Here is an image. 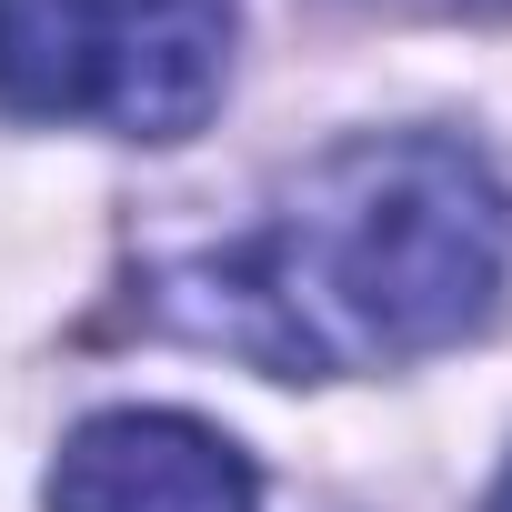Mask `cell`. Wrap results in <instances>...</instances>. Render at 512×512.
Returning a JSON list of instances; mask_svg holds the SVG:
<instances>
[{
  "mask_svg": "<svg viewBox=\"0 0 512 512\" xmlns=\"http://www.w3.org/2000/svg\"><path fill=\"white\" fill-rule=\"evenodd\" d=\"M512 282V201L452 131H392L312 161L292 201L201 262H171L151 312L262 372H392L472 342Z\"/></svg>",
  "mask_w": 512,
  "mask_h": 512,
  "instance_id": "6da1fadb",
  "label": "cell"
},
{
  "mask_svg": "<svg viewBox=\"0 0 512 512\" xmlns=\"http://www.w3.org/2000/svg\"><path fill=\"white\" fill-rule=\"evenodd\" d=\"M231 81V0H0V111L181 141Z\"/></svg>",
  "mask_w": 512,
  "mask_h": 512,
  "instance_id": "7a4b0ae2",
  "label": "cell"
},
{
  "mask_svg": "<svg viewBox=\"0 0 512 512\" xmlns=\"http://www.w3.org/2000/svg\"><path fill=\"white\" fill-rule=\"evenodd\" d=\"M51 512H262V472L191 412H91L51 462Z\"/></svg>",
  "mask_w": 512,
  "mask_h": 512,
  "instance_id": "3957f363",
  "label": "cell"
},
{
  "mask_svg": "<svg viewBox=\"0 0 512 512\" xmlns=\"http://www.w3.org/2000/svg\"><path fill=\"white\" fill-rule=\"evenodd\" d=\"M442 11H512V0H442Z\"/></svg>",
  "mask_w": 512,
  "mask_h": 512,
  "instance_id": "277c9868",
  "label": "cell"
},
{
  "mask_svg": "<svg viewBox=\"0 0 512 512\" xmlns=\"http://www.w3.org/2000/svg\"><path fill=\"white\" fill-rule=\"evenodd\" d=\"M492 512H512V472H502V492H492Z\"/></svg>",
  "mask_w": 512,
  "mask_h": 512,
  "instance_id": "5b68a950",
  "label": "cell"
}]
</instances>
